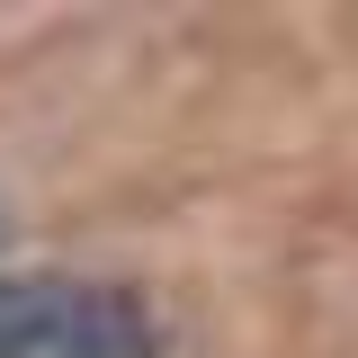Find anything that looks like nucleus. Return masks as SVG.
<instances>
[{
  "label": "nucleus",
  "mask_w": 358,
  "mask_h": 358,
  "mask_svg": "<svg viewBox=\"0 0 358 358\" xmlns=\"http://www.w3.org/2000/svg\"><path fill=\"white\" fill-rule=\"evenodd\" d=\"M0 358H152V313L99 278H0Z\"/></svg>",
  "instance_id": "f257e3e1"
},
{
  "label": "nucleus",
  "mask_w": 358,
  "mask_h": 358,
  "mask_svg": "<svg viewBox=\"0 0 358 358\" xmlns=\"http://www.w3.org/2000/svg\"><path fill=\"white\" fill-rule=\"evenodd\" d=\"M0 242H9V215H0Z\"/></svg>",
  "instance_id": "f03ea898"
}]
</instances>
